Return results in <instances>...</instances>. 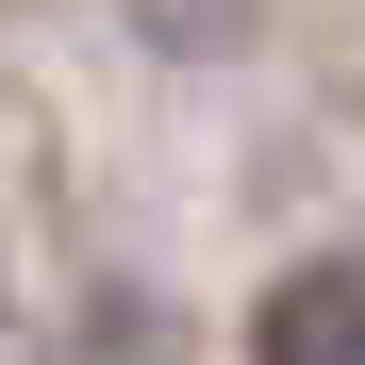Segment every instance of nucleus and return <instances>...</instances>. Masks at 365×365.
I'll list each match as a JSON object with an SVG mask.
<instances>
[{
    "mask_svg": "<svg viewBox=\"0 0 365 365\" xmlns=\"http://www.w3.org/2000/svg\"><path fill=\"white\" fill-rule=\"evenodd\" d=\"M250 365H365V266H282L250 316Z\"/></svg>",
    "mask_w": 365,
    "mask_h": 365,
    "instance_id": "f257e3e1",
    "label": "nucleus"
}]
</instances>
